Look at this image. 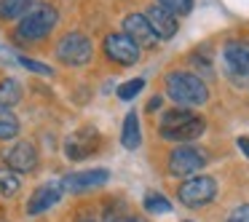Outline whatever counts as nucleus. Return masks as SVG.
Segmentation results:
<instances>
[{
    "label": "nucleus",
    "mask_w": 249,
    "mask_h": 222,
    "mask_svg": "<svg viewBox=\"0 0 249 222\" xmlns=\"http://www.w3.org/2000/svg\"><path fill=\"white\" fill-rule=\"evenodd\" d=\"M166 94L172 102H177L179 107H201V104L209 102V88L193 72H169L166 75Z\"/></svg>",
    "instance_id": "nucleus-1"
},
{
    "label": "nucleus",
    "mask_w": 249,
    "mask_h": 222,
    "mask_svg": "<svg viewBox=\"0 0 249 222\" xmlns=\"http://www.w3.org/2000/svg\"><path fill=\"white\" fill-rule=\"evenodd\" d=\"M204 131H206L204 118L193 115L185 107H174L169 113H163V118H161V137L169 142H193Z\"/></svg>",
    "instance_id": "nucleus-2"
},
{
    "label": "nucleus",
    "mask_w": 249,
    "mask_h": 222,
    "mask_svg": "<svg viewBox=\"0 0 249 222\" xmlns=\"http://www.w3.org/2000/svg\"><path fill=\"white\" fill-rule=\"evenodd\" d=\"M54 24H56V8L40 3V6L30 8V11L22 17V22H19V27H17V38H22V40H43L46 35L54 30Z\"/></svg>",
    "instance_id": "nucleus-3"
},
{
    "label": "nucleus",
    "mask_w": 249,
    "mask_h": 222,
    "mask_svg": "<svg viewBox=\"0 0 249 222\" xmlns=\"http://www.w3.org/2000/svg\"><path fill=\"white\" fill-rule=\"evenodd\" d=\"M217 195V182L214 177H206V174H196V177H188L177 190L179 204L190 206V209H201L209 201H214Z\"/></svg>",
    "instance_id": "nucleus-4"
},
{
    "label": "nucleus",
    "mask_w": 249,
    "mask_h": 222,
    "mask_svg": "<svg viewBox=\"0 0 249 222\" xmlns=\"http://www.w3.org/2000/svg\"><path fill=\"white\" fill-rule=\"evenodd\" d=\"M91 54H94L91 40H89L86 35H81V33L65 35V38L59 40V46H56V56L70 67L89 65V62H91Z\"/></svg>",
    "instance_id": "nucleus-5"
},
{
    "label": "nucleus",
    "mask_w": 249,
    "mask_h": 222,
    "mask_svg": "<svg viewBox=\"0 0 249 222\" xmlns=\"http://www.w3.org/2000/svg\"><path fill=\"white\" fill-rule=\"evenodd\" d=\"M204 166H206V153L193 145L177 147L169 155V174H174V177H196Z\"/></svg>",
    "instance_id": "nucleus-6"
},
{
    "label": "nucleus",
    "mask_w": 249,
    "mask_h": 222,
    "mask_svg": "<svg viewBox=\"0 0 249 222\" xmlns=\"http://www.w3.org/2000/svg\"><path fill=\"white\" fill-rule=\"evenodd\" d=\"M105 54L118 65H134L140 59V46L131 38H126L124 33H113L105 38Z\"/></svg>",
    "instance_id": "nucleus-7"
},
{
    "label": "nucleus",
    "mask_w": 249,
    "mask_h": 222,
    "mask_svg": "<svg viewBox=\"0 0 249 222\" xmlns=\"http://www.w3.org/2000/svg\"><path fill=\"white\" fill-rule=\"evenodd\" d=\"M222 59L233 78H247L249 75V43L247 40H228L222 49Z\"/></svg>",
    "instance_id": "nucleus-8"
},
{
    "label": "nucleus",
    "mask_w": 249,
    "mask_h": 222,
    "mask_svg": "<svg viewBox=\"0 0 249 222\" xmlns=\"http://www.w3.org/2000/svg\"><path fill=\"white\" fill-rule=\"evenodd\" d=\"M110 179L107 169H86V171H72L62 179V188L72 190V193H83V190H94L102 188L105 182Z\"/></svg>",
    "instance_id": "nucleus-9"
},
{
    "label": "nucleus",
    "mask_w": 249,
    "mask_h": 222,
    "mask_svg": "<svg viewBox=\"0 0 249 222\" xmlns=\"http://www.w3.org/2000/svg\"><path fill=\"white\" fill-rule=\"evenodd\" d=\"M62 193H65L62 182H46V185H40V188L30 195V201H27V214L35 217V214L49 211L51 206H56L62 201Z\"/></svg>",
    "instance_id": "nucleus-10"
},
{
    "label": "nucleus",
    "mask_w": 249,
    "mask_h": 222,
    "mask_svg": "<svg viewBox=\"0 0 249 222\" xmlns=\"http://www.w3.org/2000/svg\"><path fill=\"white\" fill-rule=\"evenodd\" d=\"M124 35L131 38L137 46H145V49H153L158 43V35L153 33V27L147 24L145 14H129L124 19Z\"/></svg>",
    "instance_id": "nucleus-11"
},
{
    "label": "nucleus",
    "mask_w": 249,
    "mask_h": 222,
    "mask_svg": "<svg viewBox=\"0 0 249 222\" xmlns=\"http://www.w3.org/2000/svg\"><path fill=\"white\" fill-rule=\"evenodd\" d=\"M6 163L11 171L27 174L38 166V153H35V147L30 142H17V145H11L6 150Z\"/></svg>",
    "instance_id": "nucleus-12"
},
{
    "label": "nucleus",
    "mask_w": 249,
    "mask_h": 222,
    "mask_svg": "<svg viewBox=\"0 0 249 222\" xmlns=\"http://www.w3.org/2000/svg\"><path fill=\"white\" fill-rule=\"evenodd\" d=\"M145 19H147V24L153 27V33L158 35V40H169V38L177 35V27H179L177 17H172L166 8L150 6V8H147V14H145Z\"/></svg>",
    "instance_id": "nucleus-13"
},
{
    "label": "nucleus",
    "mask_w": 249,
    "mask_h": 222,
    "mask_svg": "<svg viewBox=\"0 0 249 222\" xmlns=\"http://www.w3.org/2000/svg\"><path fill=\"white\" fill-rule=\"evenodd\" d=\"M91 131L94 129H83V131H78L75 137H70V139H67L65 153L72 158V161H83L86 155H91V153H94V145H89V142H86V137L91 134Z\"/></svg>",
    "instance_id": "nucleus-14"
},
{
    "label": "nucleus",
    "mask_w": 249,
    "mask_h": 222,
    "mask_svg": "<svg viewBox=\"0 0 249 222\" xmlns=\"http://www.w3.org/2000/svg\"><path fill=\"white\" fill-rule=\"evenodd\" d=\"M121 145L126 150H137L142 145V131H140V118L137 113H129L124 120V131H121Z\"/></svg>",
    "instance_id": "nucleus-15"
},
{
    "label": "nucleus",
    "mask_w": 249,
    "mask_h": 222,
    "mask_svg": "<svg viewBox=\"0 0 249 222\" xmlns=\"http://www.w3.org/2000/svg\"><path fill=\"white\" fill-rule=\"evenodd\" d=\"M22 99V86L14 78H3L0 81V107H11V104H19Z\"/></svg>",
    "instance_id": "nucleus-16"
},
{
    "label": "nucleus",
    "mask_w": 249,
    "mask_h": 222,
    "mask_svg": "<svg viewBox=\"0 0 249 222\" xmlns=\"http://www.w3.org/2000/svg\"><path fill=\"white\" fill-rule=\"evenodd\" d=\"M22 190V177L11 169H0V195L3 198H11Z\"/></svg>",
    "instance_id": "nucleus-17"
},
{
    "label": "nucleus",
    "mask_w": 249,
    "mask_h": 222,
    "mask_svg": "<svg viewBox=\"0 0 249 222\" xmlns=\"http://www.w3.org/2000/svg\"><path fill=\"white\" fill-rule=\"evenodd\" d=\"M19 134V118L11 107H0V139H14Z\"/></svg>",
    "instance_id": "nucleus-18"
},
{
    "label": "nucleus",
    "mask_w": 249,
    "mask_h": 222,
    "mask_svg": "<svg viewBox=\"0 0 249 222\" xmlns=\"http://www.w3.org/2000/svg\"><path fill=\"white\" fill-rule=\"evenodd\" d=\"M145 209L150 211V214H166V211H172V201L161 193H147L145 195Z\"/></svg>",
    "instance_id": "nucleus-19"
},
{
    "label": "nucleus",
    "mask_w": 249,
    "mask_h": 222,
    "mask_svg": "<svg viewBox=\"0 0 249 222\" xmlns=\"http://www.w3.org/2000/svg\"><path fill=\"white\" fill-rule=\"evenodd\" d=\"M158 6L166 8L172 17H188L190 11H193V0H158Z\"/></svg>",
    "instance_id": "nucleus-20"
},
{
    "label": "nucleus",
    "mask_w": 249,
    "mask_h": 222,
    "mask_svg": "<svg viewBox=\"0 0 249 222\" xmlns=\"http://www.w3.org/2000/svg\"><path fill=\"white\" fill-rule=\"evenodd\" d=\"M30 6H33V0H8L0 17L3 19H19V17H24V14L30 11Z\"/></svg>",
    "instance_id": "nucleus-21"
},
{
    "label": "nucleus",
    "mask_w": 249,
    "mask_h": 222,
    "mask_svg": "<svg viewBox=\"0 0 249 222\" xmlns=\"http://www.w3.org/2000/svg\"><path fill=\"white\" fill-rule=\"evenodd\" d=\"M142 86H145V81H142V78H134V81H126L124 86H118V97L124 99V102H129V99H134L137 94L142 91Z\"/></svg>",
    "instance_id": "nucleus-22"
},
{
    "label": "nucleus",
    "mask_w": 249,
    "mask_h": 222,
    "mask_svg": "<svg viewBox=\"0 0 249 222\" xmlns=\"http://www.w3.org/2000/svg\"><path fill=\"white\" fill-rule=\"evenodd\" d=\"M19 65L22 67H27V70H33V72H40V75H46V78H51L54 75V70H51L49 65H40V62H33V59H27V56H19Z\"/></svg>",
    "instance_id": "nucleus-23"
},
{
    "label": "nucleus",
    "mask_w": 249,
    "mask_h": 222,
    "mask_svg": "<svg viewBox=\"0 0 249 222\" xmlns=\"http://www.w3.org/2000/svg\"><path fill=\"white\" fill-rule=\"evenodd\" d=\"M225 222H249V204H241L228 214Z\"/></svg>",
    "instance_id": "nucleus-24"
},
{
    "label": "nucleus",
    "mask_w": 249,
    "mask_h": 222,
    "mask_svg": "<svg viewBox=\"0 0 249 222\" xmlns=\"http://www.w3.org/2000/svg\"><path fill=\"white\" fill-rule=\"evenodd\" d=\"M238 147H241V153L249 155V137H238Z\"/></svg>",
    "instance_id": "nucleus-25"
},
{
    "label": "nucleus",
    "mask_w": 249,
    "mask_h": 222,
    "mask_svg": "<svg viewBox=\"0 0 249 222\" xmlns=\"http://www.w3.org/2000/svg\"><path fill=\"white\" fill-rule=\"evenodd\" d=\"M107 222H140V220H134V217H110Z\"/></svg>",
    "instance_id": "nucleus-26"
},
{
    "label": "nucleus",
    "mask_w": 249,
    "mask_h": 222,
    "mask_svg": "<svg viewBox=\"0 0 249 222\" xmlns=\"http://www.w3.org/2000/svg\"><path fill=\"white\" fill-rule=\"evenodd\" d=\"M158 107H161V99L153 97V99H150V110H158Z\"/></svg>",
    "instance_id": "nucleus-27"
},
{
    "label": "nucleus",
    "mask_w": 249,
    "mask_h": 222,
    "mask_svg": "<svg viewBox=\"0 0 249 222\" xmlns=\"http://www.w3.org/2000/svg\"><path fill=\"white\" fill-rule=\"evenodd\" d=\"M6 3H8V0H0V14H3V8H6Z\"/></svg>",
    "instance_id": "nucleus-28"
},
{
    "label": "nucleus",
    "mask_w": 249,
    "mask_h": 222,
    "mask_svg": "<svg viewBox=\"0 0 249 222\" xmlns=\"http://www.w3.org/2000/svg\"><path fill=\"white\" fill-rule=\"evenodd\" d=\"M81 222H94V220H81Z\"/></svg>",
    "instance_id": "nucleus-29"
},
{
    "label": "nucleus",
    "mask_w": 249,
    "mask_h": 222,
    "mask_svg": "<svg viewBox=\"0 0 249 222\" xmlns=\"http://www.w3.org/2000/svg\"><path fill=\"white\" fill-rule=\"evenodd\" d=\"M0 222H6V220H0Z\"/></svg>",
    "instance_id": "nucleus-30"
}]
</instances>
